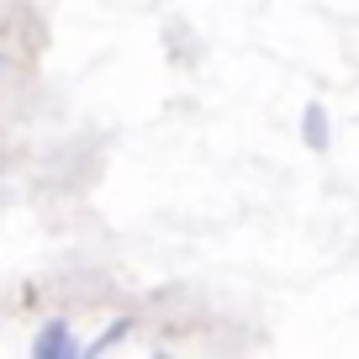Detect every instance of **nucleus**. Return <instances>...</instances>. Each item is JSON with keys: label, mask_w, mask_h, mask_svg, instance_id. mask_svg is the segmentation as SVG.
I'll list each match as a JSON object with an SVG mask.
<instances>
[{"label": "nucleus", "mask_w": 359, "mask_h": 359, "mask_svg": "<svg viewBox=\"0 0 359 359\" xmlns=\"http://www.w3.org/2000/svg\"><path fill=\"white\" fill-rule=\"evenodd\" d=\"M32 354H37V359H74V354H79L74 327H69L64 317L43 323V327H37V338H32Z\"/></svg>", "instance_id": "nucleus-1"}, {"label": "nucleus", "mask_w": 359, "mask_h": 359, "mask_svg": "<svg viewBox=\"0 0 359 359\" xmlns=\"http://www.w3.org/2000/svg\"><path fill=\"white\" fill-rule=\"evenodd\" d=\"M302 133H306V148H317V154H323V148H327V111H323V106H306V116H302Z\"/></svg>", "instance_id": "nucleus-2"}, {"label": "nucleus", "mask_w": 359, "mask_h": 359, "mask_svg": "<svg viewBox=\"0 0 359 359\" xmlns=\"http://www.w3.org/2000/svg\"><path fill=\"white\" fill-rule=\"evenodd\" d=\"M127 327H133V323H127V317H116V323L106 327V333L95 338V344H90V354H106V348H111V344H122V333H127Z\"/></svg>", "instance_id": "nucleus-3"}]
</instances>
